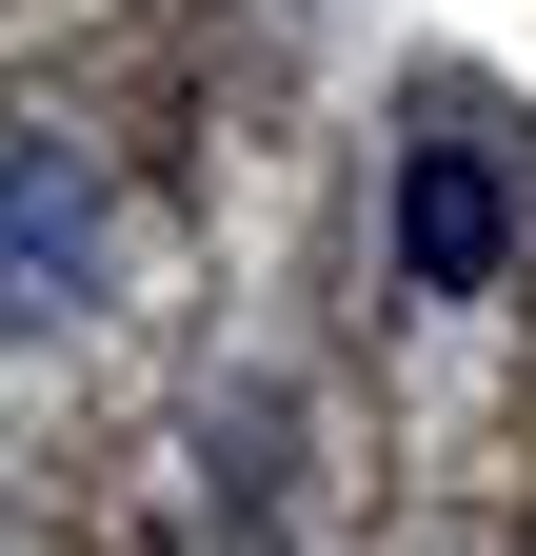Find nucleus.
<instances>
[{"label": "nucleus", "mask_w": 536, "mask_h": 556, "mask_svg": "<svg viewBox=\"0 0 536 556\" xmlns=\"http://www.w3.org/2000/svg\"><path fill=\"white\" fill-rule=\"evenodd\" d=\"M100 278H119V179H100V139H0V338H80L100 318Z\"/></svg>", "instance_id": "obj_1"}, {"label": "nucleus", "mask_w": 536, "mask_h": 556, "mask_svg": "<svg viewBox=\"0 0 536 556\" xmlns=\"http://www.w3.org/2000/svg\"><path fill=\"white\" fill-rule=\"evenodd\" d=\"M516 258V199L477 139H397V299H477V278Z\"/></svg>", "instance_id": "obj_2"}]
</instances>
